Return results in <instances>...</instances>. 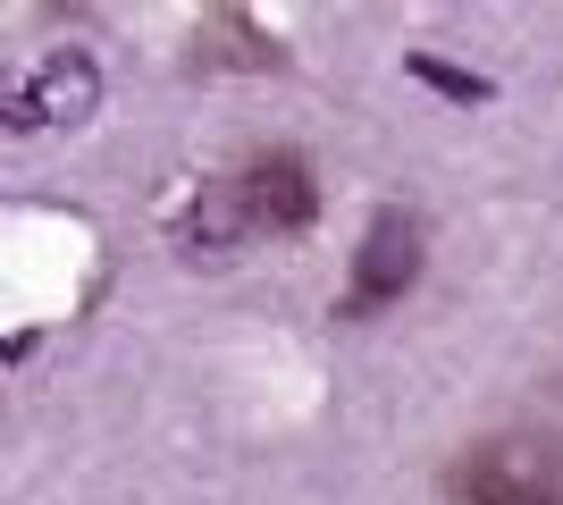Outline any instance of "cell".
<instances>
[{"instance_id":"cell-1","label":"cell","mask_w":563,"mask_h":505,"mask_svg":"<svg viewBox=\"0 0 563 505\" xmlns=\"http://www.w3.org/2000/svg\"><path fill=\"white\" fill-rule=\"evenodd\" d=\"M446 505H563V438L488 430L446 472Z\"/></svg>"},{"instance_id":"cell-2","label":"cell","mask_w":563,"mask_h":505,"mask_svg":"<svg viewBox=\"0 0 563 505\" xmlns=\"http://www.w3.org/2000/svg\"><path fill=\"white\" fill-rule=\"evenodd\" d=\"M421 262H429V228H421V211H404V202L371 211L336 320H371V312H387V304H404V295L421 287Z\"/></svg>"},{"instance_id":"cell-3","label":"cell","mask_w":563,"mask_h":505,"mask_svg":"<svg viewBox=\"0 0 563 505\" xmlns=\"http://www.w3.org/2000/svg\"><path fill=\"white\" fill-rule=\"evenodd\" d=\"M219 186H228L244 237H303L311 219H320V177H311L303 152H253V161L228 168Z\"/></svg>"},{"instance_id":"cell-4","label":"cell","mask_w":563,"mask_h":505,"mask_svg":"<svg viewBox=\"0 0 563 505\" xmlns=\"http://www.w3.org/2000/svg\"><path fill=\"white\" fill-rule=\"evenodd\" d=\"M101 110V68L93 51H51L43 68L9 94V135H43V127H85Z\"/></svg>"},{"instance_id":"cell-5","label":"cell","mask_w":563,"mask_h":505,"mask_svg":"<svg viewBox=\"0 0 563 505\" xmlns=\"http://www.w3.org/2000/svg\"><path fill=\"white\" fill-rule=\"evenodd\" d=\"M194 68L211 76V68H286V43L278 34H261L244 9H219L211 25H194Z\"/></svg>"},{"instance_id":"cell-6","label":"cell","mask_w":563,"mask_h":505,"mask_svg":"<svg viewBox=\"0 0 563 505\" xmlns=\"http://www.w3.org/2000/svg\"><path fill=\"white\" fill-rule=\"evenodd\" d=\"M404 76H412V85H429V94H446V101H488L496 85L488 76H471V68H454V59H438V51H404Z\"/></svg>"}]
</instances>
